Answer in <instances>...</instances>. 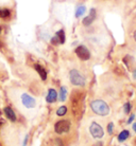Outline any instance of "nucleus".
Wrapping results in <instances>:
<instances>
[{
    "mask_svg": "<svg viewBox=\"0 0 136 146\" xmlns=\"http://www.w3.org/2000/svg\"><path fill=\"white\" fill-rule=\"evenodd\" d=\"M90 108L94 111V113L98 114V115H101V117H105L110 113V106L102 100L92 101L90 103Z\"/></svg>",
    "mask_w": 136,
    "mask_h": 146,
    "instance_id": "nucleus-1",
    "label": "nucleus"
},
{
    "mask_svg": "<svg viewBox=\"0 0 136 146\" xmlns=\"http://www.w3.org/2000/svg\"><path fill=\"white\" fill-rule=\"evenodd\" d=\"M69 80H70V82H71V84L74 85V86H79V87L85 86V83H86L85 77L80 73V71H78V70H76V69L70 70Z\"/></svg>",
    "mask_w": 136,
    "mask_h": 146,
    "instance_id": "nucleus-2",
    "label": "nucleus"
},
{
    "mask_svg": "<svg viewBox=\"0 0 136 146\" xmlns=\"http://www.w3.org/2000/svg\"><path fill=\"white\" fill-rule=\"evenodd\" d=\"M70 129V122L68 120H61L59 122H56L54 125V130L56 133H65L68 132Z\"/></svg>",
    "mask_w": 136,
    "mask_h": 146,
    "instance_id": "nucleus-3",
    "label": "nucleus"
},
{
    "mask_svg": "<svg viewBox=\"0 0 136 146\" xmlns=\"http://www.w3.org/2000/svg\"><path fill=\"white\" fill-rule=\"evenodd\" d=\"M89 132H90L92 138H95V139H101L104 135L103 128L98 123H96V122H92V124H90V126H89Z\"/></svg>",
    "mask_w": 136,
    "mask_h": 146,
    "instance_id": "nucleus-4",
    "label": "nucleus"
},
{
    "mask_svg": "<svg viewBox=\"0 0 136 146\" xmlns=\"http://www.w3.org/2000/svg\"><path fill=\"white\" fill-rule=\"evenodd\" d=\"M74 52H76L77 56L81 59V60H88V59L90 58V52H89L88 49L85 47V46H83V44L77 47V49H76Z\"/></svg>",
    "mask_w": 136,
    "mask_h": 146,
    "instance_id": "nucleus-5",
    "label": "nucleus"
},
{
    "mask_svg": "<svg viewBox=\"0 0 136 146\" xmlns=\"http://www.w3.org/2000/svg\"><path fill=\"white\" fill-rule=\"evenodd\" d=\"M21 103L26 108H34L36 106V101L34 98H32L28 93H22L21 94Z\"/></svg>",
    "mask_w": 136,
    "mask_h": 146,
    "instance_id": "nucleus-6",
    "label": "nucleus"
},
{
    "mask_svg": "<svg viewBox=\"0 0 136 146\" xmlns=\"http://www.w3.org/2000/svg\"><path fill=\"white\" fill-rule=\"evenodd\" d=\"M96 16H97V12H96V9H90V12H89V14L85 17L83 20H82V23H83V26L85 27H89L92 25L94 20L96 19Z\"/></svg>",
    "mask_w": 136,
    "mask_h": 146,
    "instance_id": "nucleus-7",
    "label": "nucleus"
},
{
    "mask_svg": "<svg viewBox=\"0 0 136 146\" xmlns=\"http://www.w3.org/2000/svg\"><path fill=\"white\" fill-rule=\"evenodd\" d=\"M56 100H58V92L55 91L53 88H50V89L48 90V94H47V96H46V101H47V103H49V104H52V103H54Z\"/></svg>",
    "mask_w": 136,
    "mask_h": 146,
    "instance_id": "nucleus-8",
    "label": "nucleus"
},
{
    "mask_svg": "<svg viewBox=\"0 0 136 146\" xmlns=\"http://www.w3.org/2000/svg\"><path fill=\"white\" fill-rule=\"evenodd\" d=\"M12 17V12L7 7H0V19L2 20H10Z\"/></svg>",
    "mask_w": 136,
    "mask_h": 146,
    "instance_id": "nucleus-9",
    "label": "nucleus"
},
{
    "mask_svg": "<svg viewBox=\"0 0 136 146\" xmlns=\"http://www.w3.org/2000/svg\"><path fill=\"white\" fill-rule=\"evenodd\" d=\"M3 112H4V114H5V117L11 121V122H15L16 119H17V117H16V114H15V112H14V110L12 109L11 107H4Z\"/></svg>",
    "mask_w": 136,
    "mask_h": 146,
    "instance_id": "nucleus-10",
    "label": "nucleus"
},
{
    "mask_svg": "<svg viewBox=\"0 0 136 146\" xmlns=\"http://www.w3.org/2000/svg\"><path fill=\"white\" fill-rule=\"evenodd\" d=\"M34 69L36 71L38 74H40V76L43 80H47V71L45 69L44 67L41 66V65H38V64H35L34 65Z\"/></svg>",
    "mask_w": 136,
    "mask_h": 146,
    "instance_id": "nucleus-11",
    "label": "nucleus"
},
{
    "mask_svg": "<svg viewBox=\"0 0 136 146\" xmlns=\"http://www.w3.org/2000/svg\"><path fill=\"white\" fill-rule=\"evenodd\" d=\"M55 36H56V38L59 39L60 44H65L66 36H65V31H64V30H63V29L59 30V31L56 32V34H55Z\"/></svg>",
    "mask_w": 136,
    "mask_h": 146,
    "instance_id": "nucleus-12",
    "label": "nucleus"
},
{
    "mask_svg": "<svg viewBox=\"0 0 136 146\" xmlns=\"http://www.w3.org/2000/svg\"><path fill=\"white\" fill-rule=\"evenodd\" d=\"M60 101L61 102H65L67 99V89L65 86H62L61 89H60Z\"/></svg>",
    "mask_w": 136,
    "mask_h": 146,
    "instance_id": "nucleus-13",
    "label": "nucleus"
},
{
    "mask_svg": "<svg viewBox=\"0 0 136 146\" xmlns=\"http://www.w3.org/2000/svg\"><path fill=\"white\" fill-rule=\"evenodd\" d=\"M129 135H130V132L129 130H122L119 135H118V141L119 142H123V141H125V140L129 138Z\"/></svg>",
    "mask_w": 136,
    "mask_h": 146,
    "instance_id": "nucleus-14",
    "label": "nucleus"
},
{
    "mask_svg": "<svg viewBox=\"0 0 136 146\" xmlns=\"http://www.w3.org/2000/svg\"><path fill=\"white\" fill-rule=\"evenodd\" d=\"M85 12H86V7L84 5H80V7H77V10H76V17L79 18V17H81L83 15L85 14Z\"/></svg>",
    "mask_w": 136,
    "mask_h": 146,
    "instance_id": "nucleus-15",
    "label": "nucleus"
},
{
    "mask_svg": "<svg viewBox=\"0 0 136 146\" xmlns=\"http://www.w3.org/2000/svg\"><path fill=\"white\" fill-rule=\"evenodd\" d=\"M67 107L66 106H61L60 108H58L56 110V114L59 115V117H63V115H65L67 113Z\"/></svg>",
    "mask_w": 136,
    "mask_h": 146,
    "instance_id": "nucleus-16",
    "label": "nucleus"
},
{
    "mask_svg": "<svg viewBox=\"0 0 136 146\" xmlns=\"http://www.w3.org/2000/svg\"><path fill=\"white\" fill-rule=\"evenodd\" d=\"M123 111H125V114L130 113V111H131V104H130V103H125V106H123Z\"/></svg>",
    "mask_w": 136,
    "mask_h": 146,
    "instance_id": "nucleus-17",
    "label": "nucleus"
},
{
    "mask_svg": "<svg viewBox=\"0 0 136 146\" xmlns=\"http://www.w3.org/2000/svg\"><path fill=\"white\" fill-rule=\"evenodd\" d=\"M113 130H114V124L111 122L110 124L107 125V132H109L110 135H112V133H113Z\"/></svg>",
    "mask_w": 136,
    "mask_h": 146,
    "instance_id": "nucleus-18",
    "label": "nucleus"
},
{
    "mask_svg": "<svg viewBox=\"0 0 136 146\" xmlns=\"http://www.w3.org/2000/svg\"><path fill=\"white\" fill-rule=\"evenodd\" d=\"M51 44H54V46H56V44H60L59 39L56 38V36H55V35L51 38Z\"/></svg>",
    "mask_w": 136,
    "mask_h": 146,
    "instance_id": "nucleus-19",
    "label": "nucleus"
},
{
    "mask_svg": "<svg viewBox=\"0 0 136 146\" xmlns=\"http://www.w3.org/2000/svg\"><path fill=\"white\" fill-rule=\"evenodd\" d=\"M134 119H135V115H134V114H131V117H129V120H128V124H130V123H132Z\"/></svg>",
    "mask_w": 136,
    "mask_h": 146,
    "instance_id": "nucleus-20",
    "label": "nucleus"
},
{
    "mask_svg": "<svg viewBox=\"0 0 136 146\" xmlns=\"http://www.w3.org/2000/svg\"><path fill=\"white\" fill-rule=\"evenodd\" d=\"M133 38H134V40L136 41V30L134 31V33H133Z\"/></svg>",
    "mask_w": 136,
    "mask_h": 146,
    "instance_id": "nucleus-21",
    "label": "nucleus"
},
{
    "mask_svg": "<svg viewBox=\"0 0 136 146\" xmlns=\"http://www.w3.org/2000/svg\"><path fill=\"white\" fill-rule=\"evenodd\" d=\"M133 130L136 132V122L134 123V124H133Z\"/></svg>",
    "mask_w": 136,
    "mask_h": 146,
    "instance_id": "nucleus-22",
    "label": "nucleus"
},
{
    "mask_svg": "<svg viewBox=\"0 0 136 146\" xmlns=\"http://www.w3.org/2000/svg\"><path fill=\"white\" fill-rule=\"evenodd\" d=\"M2 31H3V28H2V26H1V25H0V35H1V34H2Z\"/></svg>",
    "mask_w": 136,
    "mask_h": 146,
    "instance_id": "nucleus-23",
    "label": "nucleus"
},
{
    "mask_svg": "<svg viewBox=\"0 0 136 146\" xmlns=\"http://www.w3.org/2000/svg\"><path fill=\"white\" fill-rule=\"evenodd\" d=\"M0 125H1V123H0Z\"/></svg>",
    "mask_w": 136,
    "mask_h": 146,
    "instance_id": "nucleus-24",
    "label": "nucleus"
}]
</instances>
